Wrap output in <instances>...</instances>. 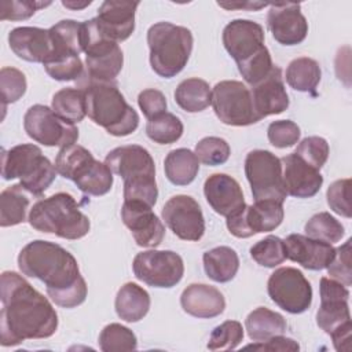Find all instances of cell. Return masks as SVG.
<instances>
[{
	"label": "cell",
	"mask_w": 352,
	"mask_h": 352,
	"mask_svg": "<svg viewBox=\"0 0 352 352\" xmlns=\"http://www.w3.org/2000/svg\"><path fill=\"white\" fill-rule=\"evenodd\" d=\"M0 342L14 346L25 340L48 338L58 329V315L47 297L23 276L4 271L0 279Z\"/></svg>",
	"instance_id": "6da1fadb"
},
{
	"label": "cell",
	"mask_w": 352,
	"mask_h": 352,
	"mask_svg": "<svg viewBox=\"0 0 352 352\" xmlns=\"http://www.w3.org/2000/svg\"><path fill=\"white\" fill-rule=\"evenodd\" d=\"M300 126L290 120L272 121L268 125L267 136L272 146L278 148H286L294 146L300 139Z\"/></svg>",
	"instance_id": "c3c4849f"
},
{
	"label": "cell",
	"mask_w": 352,
	"mask_h": 352,
	"mask_svg": "<svg viewBox=\"0 0 352 352\" xmlns=\"http://www.w3.org/2000/svg\"><path fill=\"white\" fill-rule=\"evenodd\" d=\"M351 242L348 239L344 245L336 249L334 258L327 267V272L330 278L341 282L346 287L352 285V264H351Z\"/></svg>",
	"instance_id": "f907efd6"
},
{
	"label": "cell",
	"mask_w": 352,
	"mask_h": 352,
	"mask_svg": "<svg viewBox=\"0 0 352 352\" xmlns=\"http://www.w3.org/2000/svg\"><path fill=\"white\" fill-rule=\"evenodd\" d=\"M28 191L21 184L7 187L0 194V226L11 227L26 220V212L30 205Z\"/></svg>",
	"instance_id": "d6a6232c"
},
{
	"label": "cell",
	"mask_w": 352,
	"mask_h": 352,
	"mask_svg": "<svg viewBox=\"0 0 352 352\" xmlns=\"http://www.w3.org/2000/svg\"><path fill=\"white\" fill-rule=\"evenodd\" d=\"M351 179H340L333 182L326 192L327 204L333 212L349 219L352 216L351 209Z\"/></svg>",
	"instance_id": "681fc988"
},
{
	"label": "cell",
	"mask_w": 352,
	"mask_h": 352,
	"mask_svg": "<svg viewBox=\"0 0 352 352\" xmlns=\"http://www.w3.org/2000/svg\"><path fill=\"white\" fill-rule=\"evenodd\" d=\"M54 52H82V22L63 19L50 28ZM51 54V55H52Z\"/></svg>",
	"instance_id": "d590c367"
},
{
	"label": "cell",
	"mask_w": 352,
	"mask_h": 352,
	"mask_svg": "<svg viewBox=\"0 0 352 352\" xmlns=\"http://www.w3.org/2000/svg\"><path fill=\"white\" fill-rule=\"evenodd\" d=\"M82 52L85 54L82 80L114 81L122 69L124 55L120 45L103 33L96 18L82 22Z\"/></svg>",
	"instance_id": "ba28073f"
},
{
	"label": "cell",
	"mask_w": 352,
	"mask_h": 352,
	"mask_svg": "<svg viewBox=\"0 0 352 352\" xmlns=\"http://www.w3.org/2000/svg\"><path fill=\"white\" fill-rule=\"evenodd\" d=\"M283 184L287 195L296 198L314 197L323 184V176L318 169L302 161L294 153L280 158Z\"/></svg>",
	"instance_id": "44dd1931"
},
{
	"label": "cell",
	"mask_w": 352,
	"mask_h": 352,
	"mask_svg": "<svg viewBox=\"0 0 352 352\" xmlns=\"http://www.w3.org/2000/svg\"><path fill=\"white\" fill-rule=\"evenodd\" d=\"M28 88L25 74L15 67H3L0 70V95L3 110H6L7 104L15 103L19 100Z\"/></svg>",
	"instance_id": "7bdbcfd3"
},
{
	"label": "cell",
	"mask_w": 352,
	"mask_h": 352,
	"mask_svg": "<svg viewBox=\"0 0 352 352\" xmlns=\"http://www.w3.org/2000/svg\"><path fill=\"white\" fill-rule=\"evenodd\" d=\"M51 109L69 124H76L87 116L85 95L81 88H62L52 96Z\"/></svg>",
	"instance_id": "e575fe53"
},
{
	"label": "cell",
	"mask_w": 352,
	"mask_h": 352,
	"mask_svg": "<svg viewBox=\"0 0 352 352\" xmlns=\"http://www.w3.org/2000/svg\"><path fill=\"white\" fill-rule=\"evenodd\" d=\"M245 175L254 201L272 199L283 204L287 192L280 158L268 150H253L246 155Z\"/></svg>",
	"instance_id": "9c48e42d"
},
{
	"label": "cell",
	"mask_w": 352,
	"mask_h": 352,
	"mask_svg": "<svg viewBox=\"0 0 352 352\" xmlns=\"http://www.w3.org/2000/svg\"><path fill=\"white\" fill-rule=\"evenodd\" d=\"M329 153V143L320 136H308L302 139L294 151L296 155H298L302 161H305L318 170L326 164Z\"/></svg>",
	"instance_id": "7dc6e473"
},
{
	"label": "cell",
	"mask_w": 352,
	"mask_h": 352,
	"mask_svg": "<svg viewBox=\"0 0 352 352\" xmlns=\"http://www.w3.org/2000/svg\"><path fill=\"white\" fill-rule=\"evenodd\" d=\"M351 330H352V324L349 320L329 334L333 340V345L336 351H340V352L351 351Z\"/></svg>",
	"instance_id": "11a10c76"
},
{
	"label": "cell",
	"mask_w": 352,
	"mask_h": 352,
	"mask_svg": "<svg viewBox=\"0 0 352 352\" xmlns=\"http://www.w3.org/2000/svg\"><path fill=\"white\" fill-rule=\"evenodd\" d=\"M231 154L230 144L223 138L208 136L201 139L195 146V155L198 160L209 166L224 164Z\"/></svg>",
	"instance_id": "ee69618b"
},
{
	"label": "cell",
	"mask_w": 352,
	"mask_h": 352,
	"mask_svg": "<svg viewBox=\"0 0 352 352\" xmlns=\"http://www.w3.org/2000/svg\"><path fill=\"white\" fill-rule=\"evenodd\" d=\"M169 230L183 241H199L205 232V219L199 204L190 195L179 194L166 201L161 212Z\"/></svg>",
	"instance_id": "9a60e30c"
},
{
	"label": "cell",
	"mask_w": 352,
	"mask_h": 352,
	"mask_svg": "<svg viewBox=\"0 0 352 352\" xmlns=\"http://www.w3.org/2000/svg\"><path fill=\"white\" fill-rule=\"evenodd\" d=\"M202 260L208 278L219 283L230 282L239 270V257L228 246H217L205 252Z\"/></svg>",
	"instance_id": "f1b7e54d"
},
{
	"label": "cell",
	"mask_w": 352,
	"mask_h": 352,
	"mask_svg": "<svg viewBox=\"0 0 352 352\" xmlns=\"http://www.w3.org/2000/svg\"><path fill=\"white\" fill-rule=\"evenodd\" d=\"M220 7L226 8V10H234V8H238V10H249V11H257L260 8H264L267 6H270L268 3H252V1H248V3H217Z\"/></svg>",
	"instance_id": "9f6ffc18"
},
{
	"label": "cell",
	"mask_w": 352,
	"mask_h": 352,
	"mask_svg": "<svg viewBox=\"0 0 352 352\" xmlns=\"http://www.w3.org/2000/svg\"><path fill=\"white\" fill-rule=\"evenodd\" d=\"M212 107L217 118L232 126H246L260 121L254 113L250 89L235 80L217 82L212 89Z\"/></svg>",
	"instance_id": "30bf717a"
},
{
	"label": "cell",
	"mask_w": 352,
	"mask_h": 352,
	"mask_svg": "<svg viewBox=\"0 0 352 352\" xmlns=\"http://www.w3.org/2000/svg\"><path fill=\"white\" fill-rule=\"evenodd\" d=\"M307 236L323 241L327 243H336L344 236V226L333 217L329 212H319L314 214L304 227Z\"/></svg>",
	"instance_id": "f35d334b"
},
{
	"label": "cell",
	"mask_w": 352,
	"mask_h": 352,
	"mask_svg": "<svg viewBox=\"0 0 352 352\" xmlns=\"http://www.w3.org/2000/svg\"><path fill=\"white\" fill-rule=\"evenodd\" d=\"M250 256L258 265L274 268L286 260L285 242L275 235H268L250 248Z\"/></svg>",
	"instance_id": "60d3db41"
},
{
	"label": "cell",
	"mask_w": 352,
	"mask_h": 352,
	"mask_svg": "<svg viewBox=\"0 0 352 352\" xmlns=\"http://www.w3.org/2000/svg\"><path fill=\"white\" fill-rule=\"evenodd\" d=\"M250 94L254 113L260 120L272 114H280L289 107V95L278 66H274L264 80L253 85Z\"/></svg>",
	"instance_id": "d4e9b609"
},
{
	"label": "cell",
	"mask_w": 352,
	"mask_h": 352,
	"mask_svg": "<svg viewBox=\"0 0 352 352\" xmlns=\"http://www.w3.org/2000/svg\"><path fill=\"white\" fill-rule=\"evenodd\" d=\"M18 267L26 276L47 286V294L59 307L74 308L87 298V283L74 256L58 243L36 239L22 248Z\"/></svg>",
	"instance_id": "7a4b0ae2"
},
{
	"label": "cell",
	"mask_w": 352,
	"mask_h": 352,
	"mask_svg": "<svg viewBox=\"0 0 352 352\" xmlns=\"http://www.w3.org/2000/svg\"><path fill=\"white\" fill-rule=\"evenodd\" d=\"M223 44L230 56L241 63L265 47L264 29L254 21L234 19L223 30Z\"/></svg>",
	"instance_id": "d6986e66"
},
{
	"label": "cell",
	"mask_w": 352,
	"mask_h": 352,
	"mask_svg": "<svg viewBox=\"0 0 352 352\" xmlns=\"http://www.w3.org/2000/svg\"><path fill=\"white\" fill-rule=\"evenodd\" d=\"M245 349H256V351H270V352H275V351H280V352H286V351H298L300 345L297 344V341H294L293 338H287L283 337L282 334L275 336L270 340L265 341H257V344H249L245 346Z\"/></svg>",
	"instance_id": "db71d44e"
},
{
	"label": "cell",
	"mask_w": 352,
	"mask_h": 352,
	"mask_svg": "<svg viewBox=\"0 0 352 352\" xmlns=\"http://www.w3.org/2000/svg\"><path fill=\"white\" fill-rule=\"evenodd\" d=\"M267 26L272 37L283 45H297L308 34V22L297 3H271Z\"/></svg>",
	"instance_id": "e0dca14e"
},
{
	"label": "cell",
	"mask_w": 352,
	"mask_h": 352,
	"mask_svg": "<svg viewBox=\"0 0 352 352\" xmlns=\"http://www.w3.org/2000/svg\"><path fill=\"white\" fill-rule=\"evenodd\" d=\"M236 66L243 80L253 87L271 73L274 63H272V58L268 48L264 47L260 52H257L252 58L241 63H236Z\"/></svg>",
	"instance_id": "bcb514c9"
},
{
	"label": "cell",
	"mask_w": 352,
	"mask_h": 352,
	"mask_svg": "<svg viewBox=\"0 0 352 352\" xmlns=\"http://www.w3.org/2000/svg\"><path fill=\"white\" fill-rule=\"evenodd\" d=\"M92 1H62V6L63 7H66V8H70V10H73V11H77V10H82V8H85V7H88L89 4H91Z\"/></svg>",
	"instance_id": "6f0895ef"
},
{
	"label": "cell",
	"mask_w": 352,
	"mask_h": 352,
	"mask_svg": "<svg viewBox=\"0 0 352 352\" xmlns=\"http://www.w3.org/2000/svg\"><path fill=\"white\" fill-rule=\"evenodd\" d=\"M158 198V188L155 176H140L129 180H124V201L143 202L148 206H154Z\"/></svg>",
	"instance_id": "f6af8a7d"
},
{
	"label": "cell",
	"mask_w": 352,
	"mask_h": 352,
	"mask_svg": "<svg viewBox=\"0 0 352 352\" xmlns=\"http://www.w3.org/2000/svg\"><path fill=\"white\" fill-rule=\"evenodd\" d=\"M285 210L280 202L265 199L242 206L227 217V228L236 238H249L258 232H268L280 226Z\"/></svg>",
	"instance_id": "5bb4252c"
},
{
	"label": "cell",
	"mask_w": 352,
	"mask_h": 352,
	"mask_svg": "<svg viewBox=\"0 0 352 352\" xmlns=\"http://www.w3.org/2000/svg\"><path fill=\"white\" fill-rule=\"evenodd\" d=\"M349 290L341 282L323 276L320 279V307L316 312L318 326L327 334L351 320Z\"/></svg>",
	"instance_id": "2e32d148"
},
{
	"label": "cell",
	"mask_w": 352,
	"mask_h": 352,
	"mask_svg": "<svg viewBox=\"0 0 352 352\" xmlns=\"http://www.w3.org/2000/svg\"><path fill=\"white\" fill-rule=\"evenodd\" d=\"M8 44L18 58L34 63H44L54 51L50 29L34 26L12 29L8 33Z\"/></svg>",
	"instance_id": "603a6c76"
},
{
	"label": "cell",
	"mask_w": 352,
	"mask_h": 352,
	"mask_svg": "<svg viewBox=\"0 0 352 352\" xmlns=\"http://www.w3.org/2000/svg\"><path fill=\"white\" fill-rule=\"evenodd\" d=\"M104 164L113 173L121 176L124 180L140 176H155V164L151 154L139 144L113 148L106 155Z\"/></svg>",
	"instance_id": "7402d4cb"
},
{
	"label": "cell",
	"mask_w": 352,
	"mask_h": 352,
	"mask_svg": "<svg viewBox=\"0 0 352 352\" xmlns=\"http://www.w3.org/2000/svg\"><path fill=\"white\" fill-rule=\"evenodd\" d=\"M271 300L289 314H302L312 302V286L304 274L293 267L275 270L267 283Z\"/></svg>",
	"instance_id": "7c38bea8"
},
{
	"label": "cell",
	"mask_w": 352,
	"mask_h": 352,
	"mask_svg": "<svg viewBox=\"0 0 352 352\" xmlns=\"http://www.w3.org/2000/svg\"><path fill=\"white\" fill-rule=\"evenodd\" d=\"M51 1H32V0H4L0 7L1 21H22L30 18L38 8L50 6Z\"/></svg>",
	"instance_id": "816d5d0a"
},
{
	"label": "cell",
	"mask_w": 352,
	"mask_h": 352,
	"mask_svg": "<svg viewBox=\"0 0 352 352\" xmlns=\"http://www.w3.org/2000/svg\"><path fill=\"white\" fill-rule=\"evenodd\" d=\"M192 33L184 26L157 22L147 30L151 69L164 78L179 74L192 51Z\"/></svg>",
	"instance_id": "5b68a950"
},
{
	"label": "cell",
	"mask_w": 352,
	"mask_h": 352,
	"mask_svg": "<svg viewBox=\"0 0 352 352\" xmlns=\"http://www.w3.org/2000/svg\"><path fill=\"white\" fill-rule=\"evenodd\" d=\"M56 173L55 165L43 155L41 148L36 144H18L3 150V179H19V184L32 195L40 197L55 180Z\"/></svg>",
	"instance_id": "8992f818"
},
{
	"label": "cell",
	"mask_w": 352,
	"mask_h": 352,
	"mask_svg": "<svg viewBox=\"0 0 352 352\" xmlns=\"http://www.w3.org/2000/svg\"><path fill=\"white\" fill-rule=\"evenodd\" d=\"M243 340V327L236 320H226L216 326L209 337L208 349L230 351L235 349Z\"/></svg>",
	"instance_id": "b9f144b4"
},
{
	"label": "cell",
	"mask_w": 352,
	"mask_h": 352,
	"mask_svg": "<svg viewBox=\"0 0 352 352\" xmlns=\"http://www.w3.org/2000/svg\"><path fill=\"white\" fill-rule=\"evenodd\" d=\"M245 327L250 340L265 341L286 331V319L275 311L258 307L248 315Z\"/></svg>",
	"instance_id": "f546056e"
},
{
	"label": "cell",
	"mask_w": 352,
	"mask_h": 352,
	"mask_svg": "<svg viewBox=\"0 0 352 352\" xmlns=\"http://www.w3.org/2000/svg\"><path fill=\"white\" fill-rule=\"evenodd\" d=\"M320 66L319 63L308 56L293 59L286 69L287 84L300 92L315 94V89L320 81Z\"/></svg>",
	"instance_id": "836d02e7"
},
{
	"label": "cell",
	"mask_w": 352,
	"mask_h": 352,
	"mask_svg": "<svg viewBox=\"0 0 352 352\" xmlns=\"http://www.w3.org/2000/svg\"><path fill=\"white\" fill-rule=\"evenodd\" d=\"M175 100L184 111L198 113L212 103V89L202 78H187L177 85Z\"/></svg>",
	"instance_id": "1f68e13d"
},
{
	"label": "cell",
	"mask_w": 352,
	"mask_h": 352,
	"mask_svg": "<svg viewBox=\"0 0 352 352\" xmlns=\"http://www.w3.org/2000/svg\"><path fill=\"white\" fill-rule=\"evenodd\" d=\"M29 224L45 234L65 239H80L89 232V219L67 192H56L37 201L28 216Z\"/></svg>",
	"instance_id": "277c9868"
},
{
	"label": "cell",
	"mask_w": 352,
	"mask_h": 352,
	"mask_svg": "<svg viewBox=\"0 0 352 352\" xmlns=\"http://www.w3.org/2000/svg\"><path fill=\"white\" fill-rule=\"evenodd\" d=\"M204 194L210 208L224 217H228L245 206V198L239 183L226 173L210 175L205 180Z\"/></svg>",
	"instance_id": "484cf974"
},
{
	"label": "cell",
	"mask_w": 352,
	"mask_h": 352,
	"mask_svg": "<svg viewBox=\"0 0 352 352\" xmlns=\"http://www.w3.org/2000/svg\"><path fill=\"white\" fill-rule=\"evenodd\" d=\"M23 128L29 138L47 147H66L78 139V129L45 104H33L23 117Z\"/></svg>",
	"instance_id": "8fae6325"
},
{
	"label": "cell",
	"mask_w": 352,
	"mask_h": 352,
	"mask_svg": "<svg viewBox=\"0 0 352 352\" xmlns=\"http://www.w3.org/2000/svg\"><path fill=\"white\" fill-rule=\"evenodd\" d=\"M43 66L47 74L58 81L80 80L85 72L80 55L74 52H54Z\"/></svg>",
	"instance_id": "8d00e7d4"
},
{
	"label": "cell",
	"mask_w": 352,
	"mask_h": 352,
	"mask_svg": "<svg viewBox=\"0 0 352 352\" xmlns=\"http://www.w3.org/2000/svg\"><path fill=\"white\" fill-rule=\"evenodd\" d=\"M164 169L168 180L175 186H187L198 175L199 160L188 148H176L168 153L164 161Z\"/></svg>",
	"instance_id": "4dcf8cb0"
},
{
	"label": "cell",
	"mask_w": 352,
	"mask_h": 352,
	"mask_svg": "<svg viewBox=\"0 0 352 352\" xmlns=\"http://www.w3.org/2000/svg\"><path fill=\"white\" fill-rule=\"evenodd\" d=\"M139 1L106 0L98 10L96 21L103 33L116 43L126 40L135 30V14Z\"/></svg>",
	"instance_id": "cb8c5ba5"
},
{
	"label": "cell",
	"mask_w": 352,
	"mask_h": 352,
	"mask_svg": "<svg viewBox=\"0 0 352 352\" xmlns=\"http://www.w3.org/2000/svg\"><path fill=\"white\" fill-rule=\"evenodd\" d=\"M135 276L153 287H173L184 274L183 258L172 250H146L135 256L132 263Z\"/></svg>",
	"instance_id": "4fadbf2b"
},
{
	"label": "cell",
	"mask_w": 352,
	"mask_h": 352,
	"mask_svg": "<svg viewBox=\"0 0 352 352\" xmlns=\"http://www.w3.org/2000/svg\"><path fill=\"white\" fill-rule=\"evenodd\" d=\"M87 116L113 136H128L139 126V114L128 104L114 81L80 80Z\"/></svg>",
	"instance_id": "3957f363"
},
{
	"label": "cell",
	"mask_w": 352,
	"mask_h": 352,
	"mask_svg": "<svg viewBox=\"0 0 352 352\" xmlns=\"http://www.w3.org/2000/svg\"><path fill=\"white\" fill-rule=\"evenodd\" d=\"M147 136L158 144H170L177 142L183 135V122L172 113H162L146 125Z\"/></svg>",
	"instance_id": "74e56055"
},
{
	"label": "cell",
	"mask_w": 352,
	"mask_h": 352,
	"mask_svg": "<svg viewBox=\"0 0 352 352\" xmlns=\"http://www.w3.org/2000/svg\"><path fill=\"white\" fill-rule=\"evenodd\" d=\"M121 217L136 245L142 248H157L162 242L165 227L151 206L143 202L124 201Z\"/></svg>",
	"instance_id": "ac0fdd59"
},
{
	"label": "cell",
	"mask_w": 352,
	"mask_h": 352,
	"mask_svg": "<svg viewBox=\"0 0 352 352\" xmlns=\"http://www.w3.org/2000/svg\"><path fill=\"white\" fill-rule=\"evenodd\" d=\"M138 104L147 120H151L166 111L165 95L154 88L142 91L138 96Z\"/></svg>",
	"instance_id": "f5cc1de1"
},
{
	"label": "cell",
	"mask_w": 352,
	"mask_h": 352,
	"mask_svg": "<svg viewBox=\"0 0 352 352\" xmlns=\"http://www.w3.org/2000/svg\"><path fill=\"white\" fill-rule=\"evenodd\" d=\"M150 294L138 283L128 282L120 287L114 307L118 318L135 323L143 319L150 309Z\"/></svg>",
	"instance_id": "83f0119b"
},
{
	"label": "cell",
	"mask_w": 352,
	"mask_h": 352,
	"mask_svg": "<svg viewBox=\"0 0 352 352\" xmlns=\"http://www.w3.org/2000/svg\"><path fill=\"white\" fill-rule=\"evenodd\" d=\"M54 165L60 176L74 182L88 195L100 197L111 190L113 172L110 168L95 160L91 151L80 144L62 147Z\"/></svg>",
	"instance_id": "52a82bcc"
},
{
	"label": "cell",
	"mask_w": 352,
	"mask_h": 352,
	"mask_svg": "<svg viewBox=\"0 0 352 352\" xmlns=\"http://www.w3.org/2000/svg\"><path fill=\"white\" fill-rule=\"evenodd\" d=\"M286 258L312 271H320L329 267L334 258L336 249L331 243L318 241L301 234H290L286 236Z\"/></svg>",
	"instance_id": "ffe728a7"
},
{
	"label": "cell",
	"mask_w": 352,
	"mask_h": 352,
	"mask_svg": "<svg viewBox=\"0 0 352 352\" xmlns=\"http://www.w3.org/2000/svg\"><path fill=\"white\" fill-rule=\"evenodd\" d=\"M99 348L103 352L135 351L138 340L135 333L120 323H110L99 334Z\"/></svg>",
	"instance_id": "ab89813d"
},
{
	"label": "cell",
	"mask_w": 352,
	"mask_h": 352,
	"mask_svg": "<svg viewBox=\"0 0 352 352\" xmlns=\"http://www.w3.org/2000/svg\"><path fill=\"white\" fill-rule=\"evenodd\" d=\"M180 304L184 312L199 319L216 318L226 308L223 293L217 287L205 283L188 285L180 296Z\"/></svg>",
	"instance_id": "4316f807"
}]
</instances>
